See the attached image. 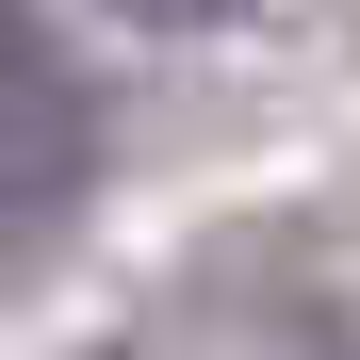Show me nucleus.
Here are the masks:
<instances>
[{
	"label": "nucleus",
	"instance_id": "1",
	"mask_svg": "<svg viewBox=\"0 0 360 360\" xmlns=\"http://www.w3.org/2000/svg\"><path fill=\"white\" fill-rule=\"evenodd\" d=\"M82 180H98V98H82V66H66V49H49L17 0H0V278L66 246Z\"/></svg>",
	"mask_w": 360,
	"mask_h": 360
},
{
	"label": "nucleus",
	"instance_id": "2",
	"mask_svg": "<svg viewBox=\"0 0 360 360\" xmlns=\"http://www.w3.org/2000/svg\"><path fill=\"white\" fill-rule=\"evenodd\" d=\"M98 17H131V33H213L229 0H98Z\"/></svg>",
	"mask_w": 360,
	"mask_h": 360
}]
</instances>
